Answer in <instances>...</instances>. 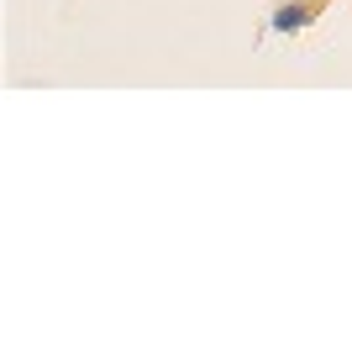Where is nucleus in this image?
Listing matches in <instances>:
<instances>
[{"mask_svg": "<svg viewBox=\"0 0 352 352\" xmlns=\"http://www.w3.org/2000/svg\"><path fill=\"white\" fill-rule=\"evenodd\" d=\"M310 6L305 0H289V6H279V11H274V32H305L310 27Z\"/></svg>", "mask_w": 352, "mask_h": 352, "instance_id": "nucleus-1", "label": "nucleus"}]
</instances>
